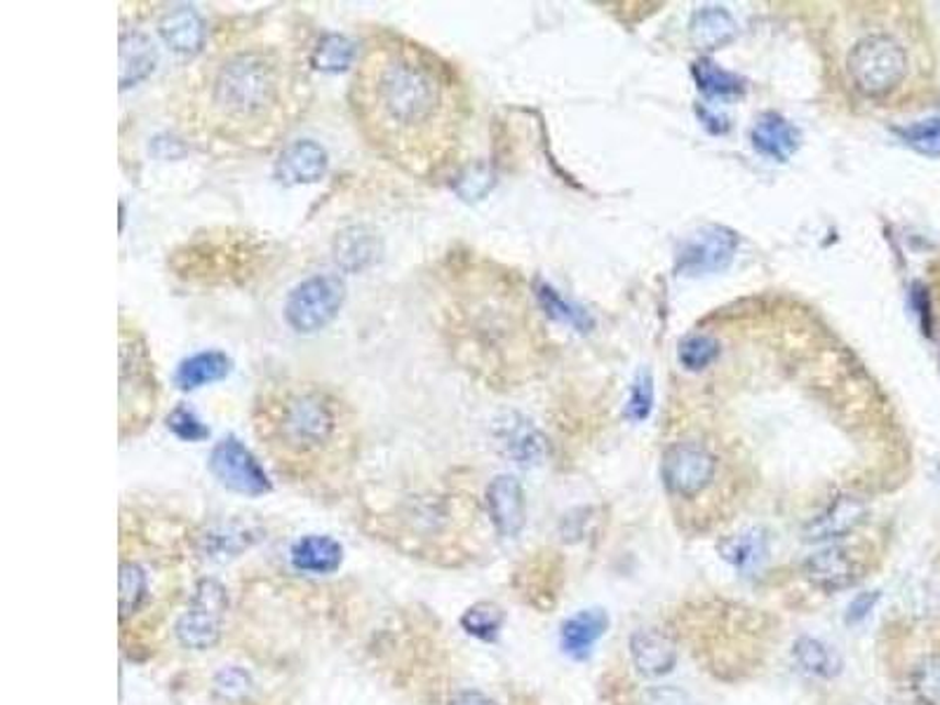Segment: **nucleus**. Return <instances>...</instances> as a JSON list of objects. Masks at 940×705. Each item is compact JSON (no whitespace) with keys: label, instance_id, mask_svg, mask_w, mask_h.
Listing matches in <instances>:
<instances>
[{"label":"nucleus","instance_id":"ea45409f","mask_svg":"<svg viewBox=\"0 0 940 705\" xmlns=\"http://www.w3.org/2000/svg\"><path fill=\"white\" fill-rule=\"evenodd\" d=\"M880 598H882L880 590L858 592V596L851 600V604L847 606V614H845L847 626H858V623L866 621L870 616L872 609H874V604L880 602Z\"/></svg>","mask_w":940,"mask_h":705},{"label":"nucleus","instance_id":"a878e982","mask_svg":"<svg viewBox=\"0 0 940 705\" xmlns=\"http://www.w3.org/2000/svg\"><path fill=\"white\" fill-rule=\"evenodd\" d=\"M792 656H795L798 666L806 672V675L830 680L841 670L839 654L816 637H806V635L800 637L798 643L792 645Z\"/></svg>","mask_w":940,"mask_h":705},{"label":"nucleus","instance_id":"b1692460","mask_svg":"<svg viewBox=\"0 0 940 705\" xmlns=\"http://www.w3.org/2000/svg\"><path fill=\"white\" fill-rule=\"evenodd\" d=\"M156 69V50L149 36L123 31L121 36V88L127 90L149 78Z\"/></svg>","mask_w":940,"mask_h":705},{"label":"nucleus","instance_id":"aec40b11","mask_svg":"<svg viewBox=\"0 0 940 705\" xmlns=\"http://www.w3.org/2000/svg\"><path fill=\"white\" fill-rule=\"evenodd\" d=\"M753 147L761 155L778 160V163H788L800 149V132L781 114L769 111V114H761L753 127Z\"/></svg>","mask_w":940,"mask_h":705},{"label":"nucleus","instance_id":"72a5a7b5","mask_svg":"<svg viewBox=\"0 0 940 705\" xmlns=\"http://www.w3.org/2000/svg\"><path fill=\"white\" fill-rule=\"evenodd\" d=\"M720 356V344L708 334H693L679 344V362L689 372H701Z\"/></svg>","mask_w":940,"mask_h":705},{"label":"nucleus","instance_id":"7ed1b4c3","mask_svg":"<svg viewBox=\"0 0 940 705\" xmlns=\"http://www.w3.org/2000/svg\"><path fill=\"white\" fill-rule=\"evenodd\" d=\"M259 442L291 469H313L353 444L355 414L332 386L308 379H273L252 403Z\"/></svg>","mask_w":940,"mask_h":705},{"label":"nucleus","instance_id":"f257e3e1","mask_svg":"<svg viewBox=\"0 0 940 705\" xmlns=\"http://www.w3.org/2000/svg\"><path fill=\"white\" fill-rule=\"evenodd\" d=\"M348 106L367 147L419 180L449 165L466 114L459 76L431 47L398 31L365 41Z\"/></svg>","mask_w":940,"mask_h":705},{"label":"nucleus","instance_id":"423d86ee","mask_svg":"<svg viewBox=\"0 0 940 705\" xmlns=\"http://www.w3.org/2000/svg\"><path fill=\"white\" fill-rule=\"evenodd\" d=\"M845 69L856 92L868 100H884L905 83L910 59L901 41L884 31H870L851 43Z\"/></svg>","mask_w":940,"mask_h":705},{"label":"nucleus","instance_id":"9b49d317","mask_svg":"<svg viewBox=\"0 0 940 705\" xmlns=\"http://www.w3.org/2000/svg\"><path fill=\"white\" fill-rule=\"evenodd\" d=\"M738 235L726 227H703L691 233L677 250L679 276L699 278L722 274L734 262Z\"/></svg>","mask_w":940,"mask_h":705},{"label":"nucleus","instance_id":"393cba45","mask_svg":"<svg viewBox=\"0 0 940 705\" xmlns=\"http://www.w3.org/2000/svg\"><path fill=\"white\" fill-rule=\"evenodd\" d=\"M734 34H736V22L724 8H701L693 14L691 38L696 45L715 50V47L732 41Z\"/></svg>","mask_w":940,"mask_h":705},{"label":"nucleus","instance_id":"9d476101","mask_svg":"<svg viewBox=\"0 0 940 705\" xmlns=\"http://www.w3.org/2000/svg\"><path fill=\"white\" fill-rule=\"evenodd\" d=\"M209 473L219 485L242 496H264L271 492V479L256 456L238 438H223L209 454Z\"/></svg>","mask_w":940,"mask_h":705},{"label":"nucleus","instance_id":"6ab92c4d","mask_svg":"<svg viewBox=\"0 0 940 705\" xmlns=\"http://www.w3.org/2000/svg\"><path fill=\"white\" fill-rule=\"evenodd\" d=\"M158 34L172 53L196 55L205 45V22L196 8H174L158 24Z\"/></svg>","mask_w":940,"mask_h":705},{"label":"nucleus","instance_id":"f03ea898","mask_svg":"<svg viewBox=\"0 0 940 705\" xmlns=\"http://www.w3.org/2000/svg\"><path fill=\"white\" fill-rule=\"evenodd\" d=\"M306 85V76L278 47H233L207 63L193 104L213 137L268 149L299 118Z\"/></svg>","mask_w":940,"mask_h":705},{"label":"nucleus","instance_id":"c9c22d12","mask_svg":"<svg viewBox=\"0 0 940 705\" xmlns=\"http://www.w3.org/2000/svg\"><path fill=\"white\" fill-rule=\"evenodd\" d=\"M652 409H654V379L650 370H640V374L633 381V389H630V397L623 414L628 421L640 424L644 419H650Z\"/></svg>","mask_w":940,"mask_h":705},{"label":"nucleus","instance_id":"f8f14e48","mask_svg":"<svg viewBox=\"0 0 940 705\" xmlns=\"http://www.w3.org/2000/svg\"><path fill=\"white\" fill-rule=\"evenodd\" d=\"M494 436L501 452L523 469L539 466L548 454L543 432L520 414H506L504 419H498Z\"/></svg>","mask_w":940,"mask_h":705},{"label":"nucleus","instance_id":"c85d7f7f","mask_svg":"<svg viewBox=\"0 0 940 705\" xmlns=\"http://www.w3.org/2000/svg\"><path fill=\"white\" fill-rule=\"evenodd\" d=\"M506 614L504 609L494 602H475L470 604L461 614V628L482 643H494L501 628H504Z\"/></svg>","mask_w":940,"mask_h":705},{"label":"nucleus","instance_id":"c756f323","mask_svg":"<svg viewBox=\"0 0 940 705\" xmlns=\"http://www.w3.org/2000/svg\"><path fill=\"white\" fill-rule=\"evenodd\" d=\"M355 61V45L346 36H322L313 47L311 63L320 71H344Z\"/></svg>","mask_w":940,"mask_h":705},{"label":"nucleus","instance_id":"dca6fc26","mask_svg":"<svg viewBox=\"0 0 940 705\" xmlns=\"http://www.w3.org/2000/svg\"><path fill=\"white\" fill-rule=\"evenodd\" d=\"M630 659L644 678H663L677 663L675 639L661 628H638L630 635Z\"/></svg>","mask_w":940,"mask_h":705},{"label":"nucleus","instance_id":"e433bc0d","mask_svg":"<svg viewBox=\"0 0 940 705\" xmlns=\"http://www.w3.org/2000/svg\"><path fill=\"white\" fill-rule=\"evenodd\" d=\"M200 541L207 555H226V553L231 555L250 546V532L248 529H236V527H217V529H207V534L200 536Z\"/></svg>","mask_w":940,"mask_h":705},{"label":"nucleus","instance_id":"2f4dec72","mask_svg":"<svg viewBox=\"0 0 940 705\" xmlns=\"http://www.w3.org/2000/svg\"><path fill=\"white\" fill-rule=\"evenodd\" d=\"M896 132L907 147L917 151L919 155L940 158V118L919 120L907 127H901Z\"/></svg>","mask_w":940,"mask_h":705},{"label":"nucleus","instance_id":"1a4fd4ad","mask_svg":"<svg viewBox=\"0 0 940 705\" xmlns=\"http://www.w3.org/2000/svg\"><path fill=\"white\" fill-rule=\"evenodd\" d=\"M718 471V459L701 442H673L661 459V477L666 489L679 499L703 494Z\"/></svg>","mask_w":940,"mask_h":705},{"label":"nucleus","instance_id":"a211bd4d","mask_svg":"<svg viewBox=\"0 0 940 705\" xmlns=\"http://www.w3.org/2000/svg\"><path fill=\"white\" fill-rule=\"evenodd\" d=\"M609 631V614L605 609L593 606V609H581L574 616L562 623L560 631V643L566 656H572L576 661H583L591 656L593 647L605 637Z\"/></svg>","mask_w":940,"mask_h":705},{"label":"nucleus","instance_id":"0eeeda50","mask_svg":"<svg viewBox=\"0 0 940 705\" xmlns=\"http://www.w3.org/2000/svg\"><path fill=\"white\" fill-rule=\"evenodd\" d=\"M346 299V282L334 274H320L299 282L285 301L287 325L299 334L325 330Z\"/></svg>","mask_w":940,"mask_h":705},{"label":"nucleus","instance_id":"f704fd0d","mask_svg":"<svg viewBox=\"0 0 940 705\" xmlns=\"http://www.w3.org/2000/svg\"><path fill=\"white\" fill-rule=\"evenodd\" d=\"M913 694L921 705H940V654H931L913 672Z\"/></svg>","mask_w":940,"mask_h":705},{"label":"nucleus","instance_id":"5701e85b","mask_svg":"<svg viewBox=\"0 0 940 705\" xmlns=\"http://www.w3.org/2000/svg\"><path fill=\"white\" fill-rule=\"evenodd\" d=\"M231 370H233V362L226 352L203 350V352H196V356L186 358L180 365L174 381L182 391H196L200 386H209V383L226 379L231 374Z\"/></svg>","mask_w":940,"mask_h":705},{"label":"nucleus","instance_id":"f3484780","mask_svg":"<svg viewBox=\"0 0 940 705\" xmlns=\"http://www.w3.org/2000/svg\"><path fill=\"white\" fill-rule=\"evenodd\" d=\"M866 504L856 496H839L804 527V541L823 543L851 534L866 520Z\"/></svg>","mask_w":940,"mask_h":705},{"label":"nucleus","instance_id":"a19ab883","mask_svg":"<svg viewBox=\"0 0 940 705\" xmlns=\"http://www.w3.org/2000/svg\"><path fill=\"white\" fill-rule=\"evenodd\" d=\"M449 705H498L494 698H490L488 694L475 692V689H468V692H459L449 701Z\"/></svg>","mask_w":940,"mask_h":705},{"label":"nucleus","instance_id":"4be33fe9","mask_svg":"<svg viewBox=\"0 0 940 705\" xmlns=\"http://www.w3.org/2000/svg\"><path fill=\"white\" fill-rule=\"evenodd\" d=\"M381 254V243L375 231L365 227H351L334 240V262L346 274H360L375 264Z\"/></svg>","mask_w":940,"mask_h":705},{"label":"nucleus","instance_id":"6e6552de","mask_svg":"<svg viewBox=\"0 0 940 705\" xmlns=\"http://www.w3.org/2000/svg\"><path fill=\"white\" fill-rule=\"evenodd\" d=\"M226 609H229L226 588L217 579L198 581L188 609L174 626L176 639L193 651L213 649L221 637Z\"/></svg>","mask_w":940,"mask_h":705},{"label":"nucleus","instance_id":"7c9ffc66","mask_svg":"<svg viewBox=\"0 0 940 705\" xmlns=\"http://www.w3.org/2000/svg\"><path fill=\"white\" fill-rule=\"evenodd\" d=\"M118 609L121 619H129L146 598V574L137 563H123L118 576Z\"/></svg>","mask_w":940,"mask_h":705},{"label":"nucleus","instance_id":"bb28decb","mask_svg":"<svg viewBox=\"0 0 940 705\" xmlns=\"http://www.w3.org/2000/svg\"><path fill=\"white\" fill-rule=\"evenodd\" d=\"M691 71H693L696 85H699V90L703 94H708V97L722 100V102L743 97V92H745L743 80L736 73L724 71L722 67H718L715 61L699 59L693 63Z\"/></svg>","mask_w":940,"mask_h":705},{"label":"nucleus","instance_id":"20e7f679","mask_svg":"<svg viewBox=\"0 0 940 705\" xmlns=\"http://www.w3.org/2000/svg\"><path fill=\"white\" fill-rule=\"evenodd\" d=\"M264 240L245 231L219 229L198 233L170 256L172 274L184 282L229 285L256 276L264 262Z\"/></svg>","mask_w":940,"mask_h":705},{"label":"nucleus","instance_id":"4468645a","mask_svg":"<svg viewBox=\"0 0 940 705\" xmlns=\"http://www.w3.org/2000/svg\"><path fill=\"white\" fill-rule=\"evenodd\" d=\"M328 167L330 155L325 147H320L313 139H301L283 149L280 158L275 160L273 174L285 186H299L320 182L328 174Z\"/></svg>","mask_w":940,"mask_h":705},{"label":"nucleus","instance_id":"39448f33","mask_svg":"<svg viewBox=\"0 0 940 705\" xmlns=\"http://www.w3.org/2000/svg\"><path fill=\"white\" fill-rule=\"evenodd\" d=\"M121 430L139 432L158 409V379L144 334L121 317Z\"/></svg>","mask_w":940,"mask_h":705},{"label":"nucleus","instance_id":"ddd939ff","mask_svg":"<svg viewBox=\"0 0 940 705\" xmlns=\"http://www.w3.org/2000/svg\"><path fill=\"white\" fill-rule=\"evenodd\" d=\"M804 576L809 583L821 590H847L863 579V567L858 557L841 546H828L804 563Z\"/></svg>","mask_w":940,"mask_h":705},{"label":"nucleus","instance_id":"cd10ccee","mask_svg":"<svg viewBox=\"0 0 940 705\" xmlns=\"http://www.w3.org/2000/svg\"><path fill=\"white\" fill-rule=\"evenodd\" d=\"M718 551L722 559H726V563L734 565L736 569H750L759 565L769 553L767 536L757 532V529H748V532L722 539Z\"/></svg>","mask_w":940,"mask_h":705},{"label":"nucleus","instance_id":"58836bf2","mask_svg":"<svg viewBox=\"0 0 940 705\" xmlns=\"http://www.w3.org/2000/svg\"><path fill=\"white\" fill-rule=\"evenodd\" d=\"M215 686H217V692L226 698H240L250 692L252 680L245 670H240L233 666V668H223L219 672L217 680H215Z\"/></svg>","mask_w":940,"mask_h":705},{"label":"nucleus","instance_id":"2eb2a0df","mask_svg":"<svg viewBox=\"0 0 940 705\" xmlns=\"http://www.w3.org/2000/svg\"><path fill=\"white\" fill-rule=\"evenodd\" d=\"M488 510L496 532L506 539H515L527 522V501L520 479L513 475H498L488 487Z\"/></svg>","mask_w":940,"mask_h":705},{"label":"nucleus","instance_id":"412c9836","mask_svg":"<svg viewBox=\"0 0 940 705\" xmlns=\"http://www.w3.org/2000/svg\"><path fill=\"white\" fill-rule=\"evenodd\" d=\"M291 567L303 574H334L344 563L342 543L332 536H301L289 551Z\"/></svg>","mask_w":940,"mask_h":705},{"label":"nucleus","instance_id":"4c0bfd02","mask_svg":"<svg viewBox=\"0 0 940 705\" xmlns=\"http://www.w3.org/2000/svg\"><path fill=\"white\" fill-rule=\"evenodd\" d=\"M168 428L184 442H200L209 438V428L186 405H176L168 416Z\"/></svg>","mask_w":940,"mask_h":705},{"label":"nucleus","instance_id":"473e14b6","mask_svg":"<svg viewBox=\"0 0 940 705\" xmlns=\"http://www.w3.org/2000/svg\"><path fill=\"white\" fill-rule=\"evenodd\" d=\"M537 297H539V301H541V307L546 309V313L550 315V317H555V320H560V323H564V325H570V327H574V330H578V332H586L588 327H591V317L583 313L578 307H574V303H566L553 287H548V285H539L537 287Z\"/></svg>","mask_w":940,"mask_h":705}]
</instances>
